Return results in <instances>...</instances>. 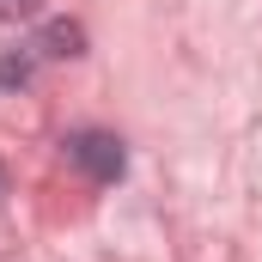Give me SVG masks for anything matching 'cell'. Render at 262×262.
<instances>
[{
	"mask_svg": "<svg viewBox=\"0 0 262 262\" xmlns=\"http://www.w3.org/2000/svg\"><path fill=\"white\" fill-rule=\"evenodd\" d=\"M67 159H73L79 171H92L98 183H116L122 165H128V159H122V140H116V134H98V128L73 134V140H67Z\"/></svg>",
	"mask_w": 262,
	"mask_h": 262,
	"instance_id": "1",
	"label": "cell"
},
{
	"mask_svg": "<svg viewBox=\"0 0 262 262\" xmlns=\"http://www.w3.org/2000/svg\"><path fill=\"white\" fill-rule=\"evenodd\" d=\"M31 6H37V0H0V18H25Z\"/></svg>",
	"mask_w": 262,
	"mask_h": 262,
	"instance_id": "2",
	"label": "cell"
}]
</instances>
